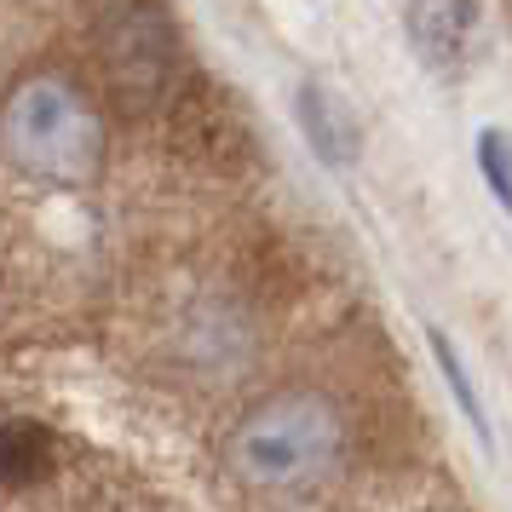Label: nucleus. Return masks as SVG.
Returning a JSON list of instances; mask_svg holds the SVG:
<instances>
[{
    "label": "nucleus",
    "instance_id": "obj_7",
    "mask_svg": "<svg viewBox=\"0 0 512 512\" xmlns=\"http://www.w3.org/2000/svg\"><path fill=\"white\" fill-rule=\"evenodd\" d=\"M478 167H484V179H489V190L501 196V208L512 213V150H507V139L489 127V133H478Z\"/></svg>",
    "mask_w": 512,
    "mask_h": 512
},
{
    "label": "nucleus",
    "instance_id": "obj_5",
    "mask_svg": "<svg viewBox=\"0 0 512 512\" xmlns=\"http://www.w3.org/2000/svg\"><path fill=\"white\" fill-rule=\"evenodd\" d=\"M294 110H300L305 144L317 150V162H328V167H351L357 162V144H363L357 139V121H351V110L328 93V87L305 81L300 98H294Z\"/></svg>",
    "mask_w": 512,
    "mask_h": 512
},
{
    "label": "nucleus",
    "instance_id": "obj_3",
    "mask_svg": "<svg viewBox=\"0 0 512 512\" xmlns=\"http://www.w3.org/2000/svg\"><path fill=\"white\" fill-rule=\"evenodd\" d=\"M87 24L127 110H162L185 87V41L162 0H87Z\"/></svg>",
    "mask_w": 512,
    "mask_h": 512
},
{
    "label": "nucleus",
    "instance_id": "obj_6",
    "mask_svg": "<svg viewBox=\"0 0 512 512\" xmlns=\"http://www.w3.org/2000/svg\"><path fill=\"white\" fill-rule=\"evenodd\" d=\"M52 466V432L35 420H6L0 426V484L29 489L35 478H47Z\"/></svg>",
    "mask_w": 512,
    "mask_h": 512
},
{
    "label": "nucleus",
    "instance_id": "obj_1",
    "mask_svg": "<svg viewBox=\"0 0 512 512\" xmlns=\"http://www.w3.org/2000/svg\"><path fill=\"white\" fill-rule=\"evenodd\" d=\"M346 455L351 426L340 403L323 392H305V386L259 397L225 438V466L236 472V484L271 495V501L323 495L346 472Z\"/></svg>",
    "mask_w": 512,
    "mask_h": 512
},
{
    "label": "nucleus",
    "instance_id": "obj_4",
    "mask_svg": "<svg viewBox=\"0 0 512 512\" xmlns=\"http://www.w3.org/2000/svg\"><path fill=\"white\" fill-rule=\"evenodd\" d=\"M403 29H409V47H415V58L426 70H455L472 52L478 6L472 0H409Z\"/></svg>",
    "mask_w": 512,
    "mask_h": 512
},
{
    "label": "nucleus",
    "instance_id": "obj_2",
    "mask_svg": "<svg viewBox=\"0 0 512 512\" xmlns=\"http://www.w3.org/2000/svg\"><path fill=\"white\" fill-rule=\"evenodd\" d=\"M0 150L35 185H93L104 167V116L70 75H29L0 104Z\"/></svg>",
    "mask_w": 512,
    "mask_h": 512
},
{
    "label": "nucleus",
    "instance_id": "obj_8",
    "mask_svg": "<svg viewBox=\"0 0 512 512\" xmlns=\"http://www.w3.org/2000/svg\"><path fill=\"white\" fill-rule=\"evenodd\" d=\"M432 351H438V363H443V380H449V392L461 397V415L472 420L478 432H484V403H478V392L466 386V374H461V357L449 351V340H443V334H432Z\"/></svg>",
    "mask_w": 512,
    "mask_h": 512
}]
</instances>
